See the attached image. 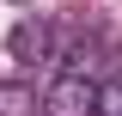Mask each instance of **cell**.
<instances>
[{
	"label": "cell",
	"mask_w": 122,
	"mask_h": 116,
	"mask_svg": "<svg viewBox=\"0 0 122 116\" xmlns=\"http://www.w3.org/2000/svg\"><path fill=\"white\" fill-rule=\"evenodd\" d=\"M0 116H43V98L30 79H0Z\"/></svg>",
	"instance_id": "3957f363"
},
{
	"label": "cell",
	"mask_w": 122,
	"mask_h": 116,
	"mask_svg": "<svg viewBox=\"0 0 122 116\" xmlns=\"http://www.w3.org/2000/svg\"><path fill=\"white\" fill-rule=\"evenodd\" d=\"M43 116H98V79H92V73L61 67L55 86L43 92Z\"/></svg>",
	"instance_id": "6da1fadb"
},
{
	"label": "cell",
	"mask_w": 122,
	"mask_h": 116,
	"mask_svg": "<svg viewBox=\"0 0 122 116\" xmlns=\"http://www.w3.org/2000/svg\"><path fill=\"white\" fill-rule=\"evenodd\" d=\"M98 116H122V67L98 86Z\"/></svg>",
	"instance_id": "277c9868"
},
{
	"label": "cell",
	"mask_w": 122,
	"mask_h": 116,
	"mask_svg": "<svg viewBox=\"0 0 122 116\" xmlns=\"http://www.w3.org/2000/svg\"><path fill=\"white\" fill-rule=\"evenodd\" d=\"M6 49H12V61H25V67H43L49 55H55V25L37 12H25L12 25V37H6Z\"/></svg>",
	"instance_id": "7a4b0ae2"
}]
</instances>
